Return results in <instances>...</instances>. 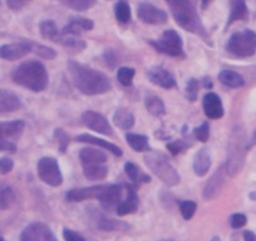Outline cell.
<instances>
[{
  "label": "cell",
  "instance_id": "cell-1",
  "mask_svg": "<svg viewBox=\"0 0 256 241\" xmlns=\"http://www.w3.org/2000/svg\"><path fill=\"white\" fill-rule=\"evenodd\" d=\"M68 70H70L72 82L83 94H103L112 88L110 80H108L107 76L74 60L68 62Z\"/></svg>",
  "mask_w": 256,
  "mask_h": 241
},
{
  "label": "cell",
  "instance_id": "cell-2",
  "mask_svg": "<svg viewBox=\"0 0 256 241\" xmlns=\"http://www.w3.org/2000/svg\"><path fill=\"white\" fill-rule=\"evenodd\" d=\"M14 82L33 92H43L49 83L46 67L38 60H28L16 68L12 74Z\"/></svg>",
  "mask_w": 256,
  "mask_h": 241
},
{
  "label": "cell",
  "instance_id": "cell-3",
  "mask_svg": "<svg viewBox=\"0 0 256 241\" xmlns=\"http://www.w3.org/2000/svg\"><path fill=\"white\" fill-rule=\"evenodd\" d=\"M174 20L184 30L205 36V29L191 0H166Z\"/></svg>",
  "mask_w": 256,
  "mask_h": 241
},
{
  "label": "cell",
  "instance_id": "cell-4",
  "mask_svg": "<svg viewBox=\"0 0 256 241\" xmlns=\"http://www.w3.org/2000/svg\"><path fill=\"white\" fill-rule=\"evenodd\" d=\"M246 157V136L241 127H235L230 134L228 146V161L226 174L234 177L240 174L245 164Z\"/></svg>",
  "mask_w": 256,
  "mask_h": 241
},
{
  "label": "cell",
  "instance_id": "cell-5",
  "mask_svg": "<svg viewBox=\"0 0 256 241\" xmlns=\"http://www.w3.org/2000/svg\"><path fill=\"white\" fill-rule=\"evenodd\" d=\"M144 161L154 176L158 177L162 182L168 186L178 185L180 174L164 154L157 151L148 152V154L144 156Z\"/></svg>",
  "mask_w": 256,
  "mask_h": 241
},
{
  "label": "cell",
  "instance_id": "cell-6",
  "mask_svg": "<svg viewBox=\"0 0 256 241\" xmlns=\"http://www.w3.org/2000/svg\"><path fill=\"white\" fill-rule=\"evenodd\" d=\"M226 49L228 53L238 58L254 56L256 52V33L250 29L234 33L226 44Z\"/></svg>",
  "mask_w": 256,
  "mask_h": 241
},
{
  "label": "cell",
  "instance_id": "cell-7",
  "mask_svg": "<svg viewBox=\"0 0 256 241\" xmlns=\"http://www.w3.org/2000/svg\"><path fill=\"white\" fill-rule=\"evenodd\" d=\"M151 46L157 52L166 56H174V58H184V43H182L181 36L174 29H168L162 34L158 40L151 42Z\"/></svg>",
  "mask_w": 256,
  "mask_h": 241
},
{
  "label": "cell",
  "instance_id": "cell-8",
  "mask_svg": "<svg viewBox=\"0 0 256 241\" xmlns=\"http://www.w3.org/2000/svg\"><path fill=\"white\" fill-rule=\"evenodd\" d=\"M36 170H38L39 178L52 188H58L63 182V176H62L59 164L53 157H43L39 160Z\"/></svg>",
  "mask_w": 256,
  "mask_h": 241
},
{
  "label": "cell",
  "instance_id": "cell-9",
  "mask_svg": "<svg viewBox=\"0 0 256 241\" xmlns=\"http://www.w3.org/2000/svg\"><path fill=\"white\" fill-rule=\"evenodd\" d=\"M82 120L83 124L88 128L92 130V131L98 132L100 134H104V136H112L113 134L112 126L110 124L107 118L100 114V113L94 112V110H86L82 114Z\"/></svg>",
  "mask_w": 256,
  "mask_h": 241
},
{
  "label": "cell",
  "instance_id": "cell-10",
  "mask_svg": "<svg viewBox=\"0 0 256 241\" xmlns=\"http://www.w3.org/2000/svg\"><path fill=\"white\" fill-rule=\"evenodd\" d=\"M20 241H56V238L46 224L33 222L24 228Z\"/></svg>",
  "mask_w": 256,
  "mask_h": 241
},
{
  "label": "cell",
  "instance_id": "cell-11",
  "mask_svg": "<svg viewBox=\"0 0 256 241\" xmlns=\"http://www.w3.org/2000/svg\"><path fill=\"white\" fill-rule=\"evenodd\" d=\"M137 16L144 23L152 24V26H160V24H164L167 22L166 12L150 3L138 4Z\"/></svg>",
  "mask_w": 256,
  "mask_h": 241
},
{
  "label": "cell",
  "instance_id": "cell-12",
  "mask_svg": "<svg viewBox=\"0 0 256 241\" xmlns=\"http://www.w3.org/2000/svg\"><path fill=\"white\" fill-rule=\"evenodd\" d=\"M32 52V44L26 42L22 43H12L4 44L0 46V59H6V60H16L22 59Z\"/></svg>",
  "mask_w": 256,
  "mask_h": 241
},
{
  "label": "cell",
  "instance_id": "cell-13",
  "mask_svg": "<svg viewBox=\"0 0 256 241\" xmlns=\"http://www.w3.org/2000/svg\"><path fill=\"white\" fill-rule=\"evenodd\" d=\"M225 174L226 168L222 166L210 177V180L205 185V188H204L202 196L205 200H212L220 194V191L224 188V184H225Z\"/></svg>",
  "mask_w": 256,
  "mask_h": 241
},
{
  "label": "cell",
  "instance_id": "cell-14",
  "mask_svg": "<svg viewBox=\"0 0 256 241\" xmlns=\"http://www.w3.org/2000/svg\"><path fill=\"white\" fill-rule=\"evenodd\" d=\"M106 185H98V186H90V188H77V190L68 191L66 198L70 202H80L84 200H92V198H100V194L104 190Z\"/></svg>",
  "mask_w": 256,
  "mask_h": 241
},
{
  "label": "cell",
  "instance_id": "cell-15",
  "mask_svg": "<svg viewBox=\"0 0 256 241\" xmlns=\"http://www.w3.org/2000/svg\"><path fill=\"white\" fill-rule=\"evenodd\" d=\"M204 112L210 120H218L224 116V106L216 93H208L204 97Z\"/></svg>",
  "mask_w": 256,
  "mask_h": 241
},
{
  "label": "cell",
  "instance_id": "cell-16",
  "mask_svg": "<svg viewBox=\"0 0 256 241\" xmlns=\"http://www.w3.org/2000/svg\"><path fill=\"white\" fill-rule=\"evenodd\" d=\"M147 76H148V80H151L154 84L158 86L161 88H166V90H170V88H174L176 86V80H174V76L162 67H154L151 68V70L147 72Z\"/></svg>",
  "mask_w": 256,
  "mask_h": 241
},
{
  "label": "cell",
  "instance_id": "cell-17",
  "mask_svg": "<svg viewBox=\"0 0 256 241\" xmlns=\"http://www.w3.org/2000/svg\"><path fill=\"white\" fill-rule=\"evenodd\" d=\"M120 196H122V188L118 185H106L104 190L100 196V202L107 210L113 208H117L120 202Z\"/></svg>",
  "mask_w": 256,
  "mask_h": 241
},
{
  "label": "cell",
  "instance_id": "cell-18",
  "mask_svg": "<svg viewBox=\"0 0 256 241\" xmlns=\"http://www.w3.org/2000/svg\"><path fill=\"white\" fill-rule=\"evenodd\" d=\"M20 107L22 102L16 93L0 88V113L16 112Z\"/></svg>",
  "mask_w": 256,
  "mask_h": 241
},
{
  "label": "cell",
  "instance_id": "cell-19",
  "mask_svg": "<svg viewBox=\"0 0 256 241\" xmlns=\"http://www.w3.org/2000/svg\"><path fill=\"white\" fill-rule=\"evenodd\" d=\"M24 124L23 120H16L10 122H0V141H8L9 138L19 137L23 132Z\"/></svg>",
  "mask_w": 256,
  "mask_h": 241
},
{
  "label": "cell",
  "instance_id": "cell-20",
  "mask_svg": "<svg viewBox=\"0 0 256 241\" xmlns=\"http://www.w3.org/2000/svg\"><path fill=\"white\" fill-rule=\"evenodd\" d=\"M138 202L140 198L134 188H130L126 200L120 201L117 208H116V212H117L118 216H126L136 212L137 208H138Z\"/></svg>",
  "mask_w": 256,
  "mask_h": 241
},
{
  "label": "cell",
  "instance_id": "cell-21",
  "mask_svg": "<svg viewBox=\"0 0 256 241\" xmlns=\"http://www.w3.org/2000/svg\"><path fill=\"white\" fill-rule=\"evenodd\" d=\"M77 141L82 142V144H93V146H100V147H102V148L110 151V154H113L114 156L120 157L123 154L122 150H120L118 146H116V144H110V142L104 141V140H102V138H98V137L92 136V134H80V136H77Z\"/></svg>",
  "mask_w": 256,
  "mask_h": 241
},
{
  "label": "cell",
  "instance_id": "cell-22",
  "mask_svg": "<svg viewBox=\"0 0 256 241\" xmlns=\"http://www.w3.org/2000/svg\"><path fill=\"white\" fill-rule=\"evenodd\" d=\"M248 16V12L245 0H230V16H228L226 26H231L238 20H245Z\"/></svg>",
  "mask_w": 256,
  "mask_h": 241
},
{
  "label": "cell",
  "instance_id": "cell-23",
  "mask_svg": "<svg viewBox=\"0 0 256 241\" xmlns=\"http://www.w3.org/2000/svg\"><path fill=\"white\" fill-rule=\"evenodd\" d=\"M211 167V157L208 154V150L202 148L196 152L195 158H194V170L198 176L202 177L208 172Z\"/></svg>",
  "mask_w": 256,
  "mask_h": 241
},
{
  "label": "cell",
  "instance_id": "cell-24",
  "mask_svg": "<svg viewBox=\"0 0 256 241\" xmlns=\"http://www.w3.org/2000/svg\"><path fill=\"white\" fill-rule=\"evenodd\" d=\"M80 158L83 166L86 164H104L107 156L104 152L96 148H83L80 154Z\"/></svg>",
  "mask_w": 256,
  "mask_h": 241
},
{
  "label": "cell",
  "instance_id": "cell-25",
  "mask_svg": "<svg viewBox=\"0 0 256 241\" xmlns=\"http://www.w3.org/2000/svg\"><path fill=\"white\" fill-rule=\"evenodd\" d=\"M113 122L117 127L122 130H130L134 124V116L126 108H120L113 114Z\"/></svg>",
  "mask_w": 256,
  "mask_h": 241
},
{
  "label": "cell",
  "instance_id": "cell-26",
  "mask_svg": "<svg viewBox=\"0 0 256 241\" xmlns=\"http://www.w3.org/2000/svg\"><path fill=\"white\" fill-rule=\"evenodd\" d=\"M218 80L222 83L224 86L230 88H240L245 84V80L241 77L238 73L234 72V70H222L218 74Z\"/></svg>",
  "mask_w": 256,
  "mask_h": 241
},
{
  "label": "cell",
  "instance_id": "cell-27",
  "mask_svg": "<svg viewBox=\"0 0 256 241\" xmlns=\"http://www.w3.org/2000/svg\"><path fill=\"white\" fill-rule=\"evenodd\" d=\"M83 174L90 181H100L108 174V168L104 164H86L83 166Z\"/></svg>",
  "mask_w": 256,
  "mask_h": 241
},
{
  "label": "cell",
  "instance_id": "cell-28",
  "mask_svg": "<svg viewBox=\"0 0 256 241\" xmlns=\"http://www.w3.org/2000/svg\"><path fill=\"white\" fill-rule=\"evenodd\" d=\"M126 140H127L128 144L136 152H144L150 148L148 138L146 136H144V134H126Z\"/></svg>",
  "mask_w": 256,
  "mask_h": 241
},
{
  "label": "cell",
  "instance_id": "cell-29",
  "mask_svg": "<svg viewBox=\"0 0 256 241\" xmlns=\"http://www.w3.org/2000/svg\"><path fill=\"white\" fill-rule=\"evenodd\" d=\"M39 28H40V34L43 38L49 39V40H52V42H56V43L58 42L60 32L58 30V28H56V26L54 22H52V20L42 22L40 26H39Z\"/></svg>",
  "mask_w": 256,
  "mask_h": 241
},
{
  "label": "cell",
  "instance_id": "cell-30",
  "mask_svg": "<svg viewBox=\"0 0 256 241\" xmlns=\"http://www.w3.org/2000/svg\"><path fill=\"white\" fill-rule=\"evenodd\" d=\"M16 200V194L13 188L8 185H0V210H6L10 208Z\"/></svg>",
  "mask_w": 256,
  "mask_h": 241
},
{
  "label": "cell",
  "instance_id": "cell-31",
  "mask_svg": "<svg viewBox=\"0 0 256 241\" xmlns=\"http://www.w3.org/2000/svg\"><path fill=\"white\" fill-rule=\"evenodd\" d=\"M124 171H126V174H127V176L130 177L132 181H134V182H137V181L150 182V181H151L150 176L142 174L141 170L138 168V166H136L134 162H127V164H124Z\"/></svg>",
  "mask_w": 256,
  "mask_h": 241
},
{
  "label": "cell",
  "instance_id": "cell-32",
  "mask_svg": "<svg viewBox=\"0 0 256 241\" xmlns=\"http://www.w3.org/2000/svg\"><path fill=\"white\" fill-rule=\"evenodd\" d=\"M58 2L60 4H63L64 6L73 9V10L84 12L92 8L97 0H58Z\"/></svg>",
  "mask_w": 256,
  "mask_h": 241
},
{
  "label": "cell",
  "instance_id": "cell-33",
  "mask_svg": "<svg viewBox=\"0 0 256 241\" xmlns=\"http://www.w3.org/2000/svg\"><path fill=\"white\" fill-rule=\"evenodd\" d=\"M114 14L117 20L122 24H126L131 20V8H130V6H128L126 2H123V0H120V2L116 4Z\"/></svg>",
  "mask_w": 256,
  "mask_h": 241
},
{
  "label": "cell",
  "instance_id": "cell-34",
  "mask_svg": "<svg viewBox=\"0 0 256 241\" xmlns=\"http://www.w3.org/2000/svg\"><path fill=\"white\" fill-rule=\"evenodd\" d=\"M146 108L151 114L160 117V116L164 114V104L158 97L154 96H150L146 98Z\"/></svg>",
  "mask_w": 256,
  "mask_h": 241
},
{
  "label": "cell",
  "instance_id": "cell-35",
  "mask_svg": "<svg viewBox=\"0 0 256 241\" xmlns=\"http://www.w3.org/2000/svg\"><path fill=\"white\" fill-rule=\"evenodd\" d=\"M134 73L136 72H134V68H128V67L120 68L117 72L118 82H120L122 86H126V87L131 86L132 80H134Z\"/></svg>",
  "mask_w": 256,
  "mask_h": 241
},
{
  "label": "cell",
  "instance_id": "cell-36",
  "mask_svg": "<svg viewBox=\"0 0 256 241\" xmlns=\"http://www.w3.org/2000/svg\"><path fill=\"white\" fill-rule=\"evenodd\" d=\"M178 205H180V212H181L182 218H184V220H190L192 216L195 215L196 208H198V205H196L195 201H190V200L181 201Z\"/></svg>",
  "mask_w": 256,
  "mask_h": 241
},
{
  "label": "cell",
  "instance_id": "cell-37",
  "mask_svg": "<svg viewBox=\"0 0 256 241\" xmlns=\"http://www.w3.org/2000/svg\"><path fill=\"white\" fill-rule=\"evenodd\" d=\"M32 44V50L36 54H38L39 56L44 59H54L56 56V53L54 49L48 48L46 46H42V44H36V43H30Z\"/></svg>",
  "mask_w": 256,
  "mask_h": 241
},
{
  "label": "cell",
  "instance_id": "cell-38",
  "mask_svg": "<svg viewBox=\"0 0 256 241\" xmlns=\"http://www.w3.org/2000/svg\"><path fill=\"white\" fill-rule=\"evenodd\" d=\"M120 226L127 228L126 224L118 222V221L116 220H110V218H102V220L100 221V224H98V228H100V230H104V231H114L117 230V228H120Z\"/></svg>",
  "mask_w": 256,
  "mask_h": 241
},
{
  "label": "cell",
  "instance_id": "cell-39",
  "mask_svg": "<svg viewBox=\"0 0 256 241\" xmlns=\"http://www.w3.org/2000/svg\"><path fill=\"white\" fill-rule=\"evenodd\" d=\"M54 137H56V142H58L59 150H60L62 154H63V152H66V148H67L68 144H70L68 134H66V132H64L62 128H56V131H54Z\"/></svg>",
  "mask_w": 256,
  "mask_h": 241
},
{
  "label": "cell",
  "instance_id": "cell-40",
  "mask_svg": "<svg viewBox=\"0 0 256 241\" xmlns=\"http://www.w3.org/2000/svg\"><path fill=\"white\" fill-rule=\"evenodd\" d=\"M186 94L187 98L190 100H198V82L195 80V78H191V80L187 82V87H186Z\"/></svg>",
  "mask_w": 256,
  "mask_h": 241
},
{
  "label": "cell",
  "instance_id": "cell-41",
  "mask_svg": "<svg viewBox=\"0 0 256 241\" xmlns=\"http://www.w3.org/2000/svg\"><path fill=\"white\" fill-rule=\"evenodd\" d=\"M194 134H195V137L198 141L206 142L208 140V137H210V126H208V122H205L200 127H196Z\"/></svg>",
  "mask_w": 256,
  "mask_h": 241
},
{
  "label": "cell",
  "instance_id": "cell-42",
  "mask_svg": "<svg viewBox=\"0 0 256 241\" xmlns=\"http://www.w3.org/2000/svg\"><path fill=\"white\" fill-rule=\"evenodd\" d=\"M187 147H190V144H186V142L181 141V140H177V141H172L170 144H167V150L171 151L172 154H178L180 152H182Z\"/></svg>",
  "mask_w": 256,
  "mask_h": 241
},
{
  "label": "cell",
  "instance_id": "cell-43",
  "mask_svg": "<svg viewBox=\"0 0 256 241\" xmlns=\"http://www.w3.org/2000/svg\"><path fill=\"white\" fill-rule=\"evenodd\" d=\"M248 218L242 214H234L230 218V225L232 228H241L246 225Z\"/></svg>",
  "mask_w": 256,
  "mask_h": 241
},
{
  "label": "cell",
  "instance_id": "cell-44",
  "mask_svg": "<svg viewBox=\"0 0 256 241\" xmlns=\"http://www.w3.org/2000/svg\"><path fill=\"white\" fill-rule=\"evenodd\" d=\"M63 238H64V241H86L83 236H80V234L70 230V228H64Z\"/></svg>",
  "mask_w": 256,
  "mask_h": 241
},
{
  "label": "cell",
  "instance_id": "cell-45",
  "mask_svg": "<svg viewBox=\"0 0 256 241\" xmlns=\"http://www.w3.org/2000/svg\"><path fill=\"white\" fill-rule=\"evenodd\" d=\"M6 6L12 9V10H20L24 6H28L32 0H6Z\"/></svg>",
  "mask_w": 256,
  "mask_h": 241
},
{
  "label": "cell",
  "instance_id": "cell-46",
  "mask_svg": "<svg viewBox=\"0 0 256 241\" xmlns=\"http://www.w3.org/2000/svg\"><path fill=\"white\" fill-rule=\"evenodd\" d=\"M14 167V162L13 160L9 158V157H3V158L0 160V172L2 174H9V172L13 170Z\"/></svg>",
  "mask_w": 256,
  "mask_h": 241
},
{
  "label": "cell",
  "instance_id": "cell-47",
  "mask_svg": "<svg viewBox=\"0 0 256 241\" xmlns=\"http://www.w3.org/2000/svg\"><path fill=\"white\" fill-rule=\"evenodd\" d=\"M3 151L14 154V152L16 151V144L12 141H0V152H3Z\"/></svg>",
  "mask_w": 256,
  "mask_h": 241
},
{
  "label": "cell",
  "instance_id": "cell-48",
  "mask_svg": "<svg viewBox=\"0 0 256 241\" xmlns=\"http://www.w3.org/2000/svg\"><path fill=\"white\" fill-rule=\"evenodd\" d=\"M244 240L245 241H256V235L250 230L244 231Z\"/></svg>",
  "mask_w": 256,
  "mask_h": 241
},
{
  "label": "cell",
  "instance_id": "cell-49",
  "mask_svg": "<svg viewBox=\"0 0 256 241\" xmlns=\"http://www.w3.org/2000/svg\"><path fill=\"white\" fill-rule=\"evenodd\" d=\"M211 87H212V83H211L210 80H208V78H206V80H205V88H211Z\"/></svg>",
  "mask_w": 256,
  "mask_h": 241
},
{
  "label": "cell",
  "instance_id": "cell-50",
  "mask_svg": "<svg viewBox=\"0 0 256 241\" xmlns=\"http://www.w3.org/2000/svg\"><path fill=\"white\" fill-rule=\"evenodd\" d=\"M201 3H202V8H204V9H205V8H206V6H208V4H210V3H211V0H201Z\"/></svg>",
  "mask_w": 256,
  "mask_h": 241
},
{
  "label": "cell",
  "instance_id": "cell-51",
  "mask_svg": "<svg viewBox=\"0 0 256 241\" xmlns=\"http://www.w3.org/2000/svg\"><path fill=\"white\" fill-rule=\"evenodd\" d=\"M211 241H221L220 238H218V236H215V238H211Z\"/></svg>",
  "mask_w": 256,
  "mask_h": 241
},
{
  "label": "cell",
  "instance_id": "cell-52",
  "mask_svg": "<svg viewBox=\"0 0 256 241\" xmlns=\"http://www.w3.org/2000/svg\"><path fill=\"white\" fill-rule=\"evenodd\" d=\"M0 241H6L3 238H0Z\"/></svg>",
  "mask_w": 256,
  "mask_h": 241
}]
</instances>
